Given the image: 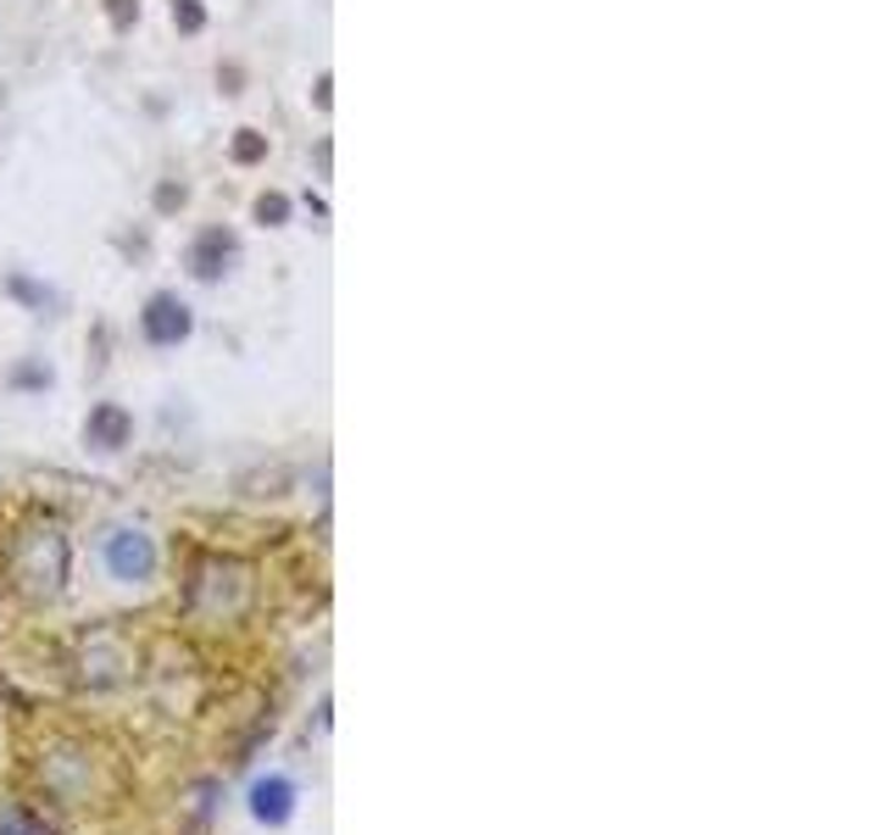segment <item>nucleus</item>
I'll use <instances>...</instances> for the list:
<instances>
[{
  "mask_svg": "<svg viewBox=\"0 0 890 835\" xmlns=\"http://www.w3.org/2000/svg\"><path fill=\"white\" fill-rule=\"evenodd\" d=\"M184 329H190L184 306H179L173 295H156V301H151V312H145V334H151V340H162V345H173V340H184Z\"/></svg>",
  "mask_w": 890,
  "mask_h": 835,
  "instance_id": "obj_1",
  "label": "nucleus"
},
{
  "mask_svg": "<svg viewBox=\"0 0 890 835\" xmlns=\"http://www.w3.org/2000/svg\"><path fill=\"white\" fill-rule=\"evenodd\" d=\"M112 569H118V580H145L151 574V541L145 535H118L112 541Z\"/></svg>",
  "mask_w": 890,
  "mask_h": 835,
  "instance_id": "obj_2",
  "label": "nucleus"
},
{
  "mask_svg": "<svg viewBox=\"0 0 890 835\" xmlns=\"http://www.w3.org/2000/svg\"><path fill=\"white\" fill-rule=\"evenodd\" d=\"M290 802H295L290 779H262V785L251 791V807H256V818H267V824H284V818H290Z\"/></svg>",
  "mask_w": 890,
  "mask_h": 835,
  "instance_id": "obj_3",
  "label": "nucleus"
},
{
  "mask_svg": "<svg viewBox=\"0 0 890 835\" xmlns=\"http://www.w3.org/2000/svg\"><path fill=\"white\" fill-rule=\"evenodd\" d=\"M90 435L112 452V446H123V435H129V418H123L118 406H101V412H95V424H90Z\"/></svg>",
  "mask_w": 890,
  "mask_h": 835,
  "instance_id": "obj_4",
  "label": "nucleus"
},
{
  "mask_svg": "<svg viewBox=\"0 0 890 835\" xmlns=\"http://www.w3.org/2000/svg\"><path fill=\"white\" fill-rule=\"evenodd\" d=\"M0 835H45V824H34L23 807H7L0 813Z\"/></svg>",
  "mask_w": 890,
  "mask_h": 835,
  "instance_id": "obj_5",
  "label": "nucleus"
}]
</instances>
